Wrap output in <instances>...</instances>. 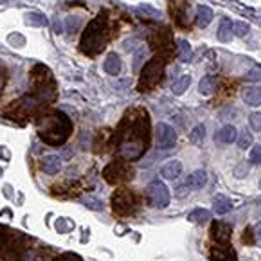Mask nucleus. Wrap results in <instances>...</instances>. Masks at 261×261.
<instances>
[{"instance_id": "1", "label": "nucleus", "mask_w": 261, "mask_h": 261, "mask_svg": "<svg viewBox=\"0 0 261 261\" xmlns=\"http://www.w3.org/2000/svg\"><path fill=\"white\" fill-rule=\"evenodd\" d=\"M119 153L124 160H137L150 144V117L146 110H132L119 126Z\"/></svg>"}, {"instance_id": "2", "label": "nucleus", "mask_w": 261, "mask_h": 261, "mask_svg": "<svg viewBox=\"0 0 261 261\" xmlns=\"http://www.w3.org/2000/svg\"><path fill=\"white\" fill-rule=\"evenodd\" d=\"M36 126H38L40 139L49 146H61L72 132V121L69 119V115L58 110L40 115Z\"/></svg>"}, {"instance_id": "3", "label": "nucleus", "mask_w": 261, "mask_h": 261, "mask_svg": "<svg viewBox=\"0 0 261 261\" xmlns=\"http://www.w3.org/2000/svg\"><path fill=\"white\" fill-rule=\"evenodd\" d=\"M110 31H108V18L104 15H98L87 25L83 36H81V51L85 54L96 56L106 47Z\"/></svg>"}, {"instance_id": "4", "label": "nucleus", "mask_w": 261, "mask_h": 261, "mask_svg": "<svg viewBox=\"0 0 261 261\" xmlns=\"http://www.w3.org/2000/svg\"><path fill=\"white\" fill-rule=\"evenodd\" d=\"M164 69H166V59L162 56H155L144 65L143 72H141V79H139V90H152L155 89L160 79L164 76Z\"/></svg>"}, {"instance_id": "5", "label": "nucleus", "mask_w": 261, "mask_h": 261, "mask_svg": "<svg viewBox=\"0 0 261 261\" xmlns=\"http://www.w3.org/2000/svg\"><path fill=\"white\" fill-rule=\"evenodd\" d=\"M146 195H148V200L153 207L157 209H164V207L169 206V200H171V195H169L168 186L160 180H153L148 184V189H146Z\"/></svg>"}, {"instance_id": "6", "label": "nucleus", "mask_w": 261, "mask_h": 261, "mask_svg": "<svg viewBox=\"0 0 261 261\" xmlns=\"http://www.w3.org/2000/svg\"><path fill=\"white\" fill-rule=\"evenodd\" d=\"M112 206H113V211L119 212V214H128V212L133 211V207H135V197H133V193L128 191V189H119L117 193H113Z\"/></svg>"}, {"instance_id": "7", "label": "nucleus", "mask_w": 261, "mask_h": 261, "mask_svg": "<svg viewBox=\"0 0 261 261\" xmlns=\"http://www.w3.org/2000/svg\"><path fill=\"white\" fill-rule=\"evenodd\" d=\"M157 148L158 150H169L173 148V144L177 143V132L173 130V126L166 123H158L157 124Z\"/></svg>"}, {"instance_id": "8", "label": "nucleus", "mask_w": 261, "mask_h": 261, "mask_svg": "<svg viewBox=\"0 0 261 261\" xmlns=\"http://www.w3.org/2000/svg\"><path fill=\"white\" fill-rule=\"evenodd\" d=\"M103 177L108 184H119V182H123V180H126V178L130 177V173H128V169L124 168L123 164L112 162L104 168Z\"/></svg>"}, {"instance_id": "9", "label": "nucleus", "mask_w": 261, "mask_h": 261, "mask_svg": "<svg viewBox=\"0 0 261 261\" xmlns=\"http://www.w3.org/2000/svg\"><path fill=\"white\" fill-rule=\"evenodd\" d=\"M236 252L229 243H216L211 249V261H236Z\"/></svg>"}, {"instance_id": "10", "label": "nucleus", "mask_w": 261, "mask_h": 261, "mask_svg": "<svg viewBox=\"0 0 261 261\" xmlns=\"http://www.w3.org/2000/svg\"><path fill=\"white\" fill-rule=\"evenodd\" d=\"M212 238L216 240V243H229L232 238V227L229 223L223 222H214L211 227Z\"/></svg>"}, {"instance_id": "11", "label": "nucleus", "mask_w": 261, "mask_h": 261, "mask_svg": "<svg viewBox=\"0 0 261 261\" xmlns=\"http://www.w3.org/2000/svg\"><path fill=\"white\" fill-rule=\"evenodd\" d=\"M236 137H238V130L234 126H231V124H227L220 132L214 133V141L220 144H232L236 141Z\"/></svg>"}, {"instance_id": "12", "label": "nucleus", "mask_w": 261, "mask_h": 261, "mask_svg": "<svg viewBox=\"0 0 261 261\" xmlns=\"http://www.w3.org/2000/svg\"><path fill=\"white\" fill-rule=\"evenodd\" d=\"M160 175L168 180H175L182 175V162L180 160H169L168 164H164L162 169H160Z\"/></svg>"}, {"instance_id": "13", "label": "nucleus", "mask_w": 261, "mask_h": 261, "mask_svg": "<svg viewBox=\"0 0 261 261\" xmlns=\"http://www.w3.org/2000/svg\"><path fill=\"white\" fill-rule=\"evenodd\" d=\"M206 184H207V173L202 171V169H198V171L191 173V175L186 178L184 186L189 187V189H202Z\"/></svg>"}, {"instance_id": "14", "label": "nucleus", "mask_w": 261, "mask_h": 261, "mask_svg": "<svg viewBox=\"0 0 261 261\" xmlns=\"http://www.w3.org/2000/svg\"><path fill=\"white\" fill-rule=\"evenodd\" d=\"M42 168L47 175H56L61 169V158L58 155H47L42 160Z\"/></svg>"}, {"instance_id": "15", "label": "nucleus", "mask_w": 261, "mask_h": 261, "mask_svg": "<svg viewBox=\"0 0 261 261\" xmlns=\"http://www.w3.org/2000/svg\"><path fill=\"white\" fill-rule=\"evenodd\" d=\"M121 67H123V63H121V58H119L115 52H112V54H108V58L104 59L103 63V69L106 74L110 76H115L121 72Z\"/></svg>"}, {"instance_id": "16", "label": "nucleus", "mask_w": 261, "mask_h": 261, "mask_svg": "<svg viewBox=\"0 0 261 261\" xmlns=\"http://www.w3.org/2000/svg\"><path fill=\"white\" fill-rule=\"evenodd\" d=\"M216 36H218L220 42H231V38H232V22H231V18L223 16V18L220 20Z\"/></svg>"}, {"instance_id": "17", "label": "nucleus", "mask_w": 261, "mask_h": 261, "mask_svg": "<svg viewBox=\"0 0 261 261\" xmlns=\"http://www.w3.org/2000/svg\"><path fill=\"white\" fill-rule=\"evenodd\" d=\"M212 207H214V212L216 214H225L232 209V200L227 198L225 195H216L214 200H212Z\"/></svg>"}, {"instance_id": "18", "label": "nucleus", "mask_w": 261, "mask_h": 261, "mask_svg": "<svg viewBox=\"0 0 261 261\" xmlns=\"http://www.w3.org/2000/svg\"><path fill=\"white\" fill-rule=\"evenodd\" d=\"M25 24L27 25H33V27H45V25H49V20L44 13H36V11H29V13H25L24 16Z\"/></svg>"}, {"instance_id": "19", "label": "nucleus", "mask_w": 261, "mask_h": 261, "mask_svg": "<svg viewBox=\"0 0 261 261\" xmlns=\"http://www.w3.org/2000/svg\"><path fill=\"white\" fill-rule=\"evenodd\" d=\"M212 16H214V13H212L211 7H207V5H200V7L197 9L198 27H207V25L212 22Z\"/></svg>"}, {"instance_id": "20", "label": "nucleus", "mask_w": 261, "mask_h": 261, "mask_svg": "<svg viewBox=\"0 0 261 261\" xmlns=\"http://www.w3.org/2000/svg\"><path fill=\"white\" fill-rule=\"evenodd\" d=\"M214 89H216V78L214 76H204L198 83V92L202 96H211Z\"/></svg>"}, {"instance_id": "21", "label": "nucleus", "mask_w": 261, "mask_h": 261, "mask_svg": "<svg viewBox=\"0 0 261 261\" xmlns=\"http://www.w3.org/2000/svg\"><path fill=\"white\" fill-rule=\"evenodd\" d=\"M243 101L251 106H260L261 103V94L258 87H249V89L243 90Z\"/></svg>"}, {"instance_id": "22", "label": "nucleus", "mask_w": 261, "mask_h": 261, "mask_svg": "<svg viewBox=\"0 0 261 261\" xmlns=\"http://www.w3.org/2000/svg\"><path fill=\"white\" fill-rule=\"evenodd\" d=\"M189 85H191V76L184 74V76H180L175 83H171V92L175 94V96H182V94L189 89Z\"/></svg>"}, {"instance_id": "23", "label": "nucleus", "mask_w": 261, "mask_h": 261, "mask_svg": "<svg viewBox=\"0 0 261 261\" xmlns=\"http://www.w3.org/2000/svg\"><path fill=\"white\" fill-rule=\"evenodd\" d=\"M187 220L193 223H198V225H202V223L209 222L211 220V212L207 211V209H195V211L189 212V216H187Z\"/></svg>"}, {"instance_id": "24", "label": "nucleus", "mask_w": 261, "mask_h": 261, "mask_svg": "<svg viewBox=\"0 0 261 261\" xmlns=\"http://www.w3.org/2000/svg\"><path fill=\"white\" fill-rule=\"evenodd\" d=\"M141 15V18H148V20H160V11L152 7L150 4H141L137 5V9H135Z\"/></svg>"}, {"instance_id": "25", "label": "nucleus", "mask_w": 261, "mask_h": 261, "mask_svg": "<svg viewBox=\"0 0 261 261\" xmlns=\"http://www.w3.org/2000/svg\"><path fill=\"white\" fill-rule=\"evenodd\" d=\"M177 54H178V59L180 61H189L193 56V49H191V44L189 42H186V40H178V45H177Z\"/></svg>"}, {"instance_id": "26", "label": "nucleus", "mask_w": 261, "mask_h": 261, "mask_svg": "<svg viewBox=\"0 0 261 261\" xmlns=\"http://www.w3.org/2000/svg\"><path fill=\"white\" fill-rule=\"evenodd\" d=\"M204 139H206V126H204V124H198V126H195L193 132L189 133V141L195 144H200Z\"/></svg>"}, {"instance_id": "27", "label": "nucleus", "mask_w": 261, "mask_h": 261, "mask_svg": "<svg viewBox=\"0 0 261 261\" xmlns=\"http://www.w3.org/2000/svg\"><path fill=\"white\" fill-rule=\"evenodd\" d=\"M144 56H146V47H139L133 54V72H139L141 65L144 63Z\"/></svg>"}, {"instance_id": "28", "label": "nucleus", "mask_w": 261, "mask_h": 261, "mask_svg": "<svg viewBox=\"0 0 261 261\" xmlns=\"http://www.w3.org/2000/svg\"><path fill=\"white\" fill-rule=\"evenodd\" d=\"M72 229H74V222H70L67 218H58V220H56V231L61 232V234L72 231Z\"/></svg>"}, {"instance_id": "29", "label": "nucleus", "mask_w": 261, "mask_h": 261, "mask_svg": "<svg viewBox=\"0 0 261 261\" xmlns=\"http://www.w3.org/2000/svg\"><path fill=\"white\" fill-rule=\"evenodd\" d=\"M236 141H238V146L242 150H247V148H251L252 146V133L251 132H242V135L240 137H236Z\"/></svg>"}, {"instance_id": "30", "label": "nucleus", "mask_w": 261, "mask_h": 261, "mask_svg": "<svg viewBox=\"0 0 261 261\" xmlns=\"http://www.w3.org/2000/svg\"><path fill=\"white\" fill-rule=\"evenodd\" d=\"M83 206L89 207V209H92V211H103L104 206L101 200H98V198H92V197H87L83 198Z\"/></svg>"}, {"instance_id": "31", "label": "nucleus", "mask_w": 261, "mask_h": 261, "mask_svg": "<svg viewBox=\"0 0 261 261\" xmlns=\"http://www.w3.org/2000/svg\"><path fill=\"white\" fill-rule=\"evenodd\" d=\"M251 29V25L247 24V22H236V24H232V35L236 36H245Z\"/></svg>"}, {"instance_id": "32", "label": "nucleus", "mask_w": 261, "mask_h": 261, "mask_svg": "<svg viewBox=\"0 0 261 261\" xmlns=\"http://www.w3.org/2000/svg\"><path fill=\"white\" fill-rule=\"evenodd\" d=\"M81 24H83L81 16H69V18H67V29H69L70 33H76V31L81 27Z\"/></svg>"}, {"instance_id": "33", "label": "nucleus", "mask_w": 261, "mask_h": 261, "mask_svg": "<svg viewBox=\"0 0 261 261\" xmlns=\"http://www.w3.org/2000/svg\"><path fill=\"white\" fill-rule=\"evenodd\" d=\"M251 164H260L261 160V146L260 144H256V146H252V152H251Z\"/></svg>"}, {"instance_id": "34", "label": "nucleus", "mask_w": 261, "mask_h": 261, "mask_svg": "<svg viewBox=\"0 0 261 261\" xmlns=\"http://www.w3.org/2000/svg\"><path fill=\"white\" fill-rule=\"evenodd\" d=\"M251 126H252V130H254V132H260L261 130V115L258 112H254L251 115Z\"/></svg>"}, {"instance_id": "35", "label": "nucleus", "mask_w": 261, "mask_h": 261, "mask_svg": "<svg viewBox=\"0 0 261 261\" xmlns=\"http://www.w3.org/2000/svg\"><path fill=\"white\" fill-rule=\"evenodd\" d=\"M247 173H249V164H245V162H240L236 166V169H234V175H236L238 178L247 177Z\"/></svg>"}, {"instance_id": "36", "label": "nucleus", "mask_w": 261, "mask_h": 261, "mask_svg": "<svg viewBox=\"0 0 261 261\" xmlns=\"http://www.w3.org/2000/svg\"><path fill=\"white\" fill-rule=\"evenodd\" d=\"M7 40H9V44H13L15 47H22V45H25V38L22 35H9L7 36Z\"/></svg>"}, {"instance_id": "37", "label": "nucleus", "mask_w": 261, "mask_h": 261, "mask_svg": "<svg viewBox=\"0 0 261 261\" xmlns=\"http://www.w3.org/2000/svg\"><path fill=\"white\" fill-rule=\"evenodd\" d=\"M260 74H261L260 67H254V69H252L251 72L245 76V79L247 81H260Z\"/></svg>"}, {"instance_id": "38", "label": "nucleus", "mask_w": 261, "mask_h": 261, "mask_svg": "<svg viewBox=\"0 0 261 261\" xmlns=\"http://www.w3.org/2000/svg\"><path fill=\"white\" fill-rule=\"evenodd\" d=\"M7 242H9V238H7V231L0 227V251H4L5 247H7Z\"/></svg>"}, {"instance_id": "39", "label": "nucleus", "mask_w": 261, "mask_h": 261, "mask_svg": "<svg viewBox=\"0 0 261 261\" xmlns=\"http://www.w3.org/2000/svg\"><path fill=\"white\" fill-rule=\"evenodd\" d=\"M54 261H81V260H79L78 256H72V254H65V256L58 258V260H54Z\"/></svg>"}, {"instance_id": "40", "label": "nucleus", "mask_w": 261, "mask_h": 261, "mask_svg": "<svg viewBox=\"0 0 261 261\" xmlns=\"http://www.w3.org/2000/svg\"><path fill=\"white\" fill-rule=\"evenodd\" d=\"M54 33H61V24H59V20H54Z\"/></svg>"}, {"instance_id": "41", "label": "nucleus", "mask_w": 261, "mask_h": 261, "mask_svg": "<svg viewBox=\"0 0 261 261\" xmlns=\"http://www.w3.org/2000/svg\"><path fill=\"white\" fill-rule=\"evenodd\" d=\"M2 89H4V76L0 74V92H2Z\"/></svg>"}]
</instances>
